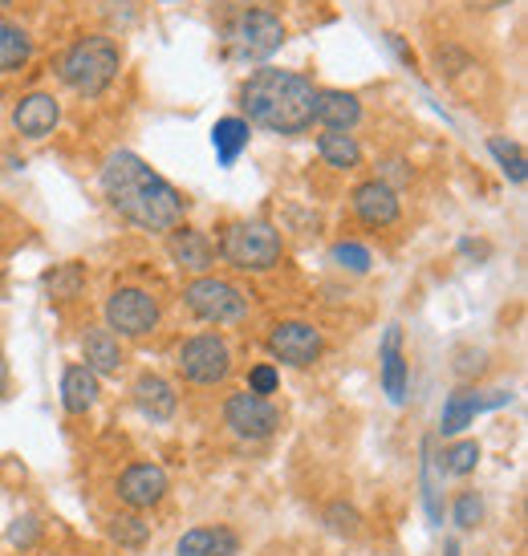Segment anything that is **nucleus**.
<instances>
[{"label":"nucleus","mask_w":528,"mask_h":556,"mask_svg":"<svg viewBox=\"0 0 528 556\" xmlns=\"http://www.w3.org/2000/svg\"><path fill=\"white\" fill-rule=\"evenodd\" d=\"M102 195L142 232H175L187 212L184 195L135 151H114L102 163Z\"/></svg>","instance_id":"nucleus-1"},{"label":"nucleus","mask_w":528,"mask_h":556,"mask_svg":"<svg viewBox=\"0 0 528 556\" xmlns=\"http://www.w3.org/2000/svg\"><path fill=\"white\" fill-rule=\"evenodd\" d=\"M313 102H317L313 81H305L301 74H289V70H273V65H261L240 90V106L249 114L244 123H256L273 135L310 130Z\"/></svg>","instance_id":"nucleus-2"},{"label":"nucleus","mask_w":528,"mask_h":556,"mask_svg":"<svg viewBox=\"0 0 528 556\" xmlns=\"http://www.w3.org/2000/svg\"><path fill=\"white\" fill-rule=\"evenodd\" d=\"M118 65H123V53L110 37H81L62 53L58 74L74 93L98 98V93L110 90V81L118 78Z\"/></svg>","instance_id":"nucleus-3"},{"label":"nucleus","mask_w":528,"mask_h":556,"mask_svg":"<svg viewBox=\"0 0 528 556\" xmlns=\"http://www.w3.org/2000/svg\"><path fill=\"white\" fill-rule=\"evenodd\" d=\"M219 256L240 268V273H268L277 268L280 256H285V244H280V232L273 224H228L224 236H219Z\"/></svg>","instance_id":"nucleus-4"},{"label":"nucleus","mask_w":528,"mask_h":556,"mask_svg":"<svg viewBox=\"0 0 528 556\" xmlns=\"http://www.w3.org/2000/svg\"><path fill=\"white\" fill-rule=\"evenodd\" d=\"M232 62H268L285 46V25L268 9H240L224 29Z\"/></svg>","instance_id":"nucleus-5"},{"label":"nucleus","mask_w":528,"mask_h":556,"mask_svg":"<svg viewBox=\"0 0 528 556\" xmlns=\"http://www.w3.org/2000/svg\"><path fill=\"white\" fill-rule=\"evenodd\" d=\"M184 301H187V309L208 325H232L249 317V293L236 289L232 280H219V277L191 280L184 289Z\"/></svg>","instance_id":"nucleus-6"},{"label":"nucleus","mask_w":528,"mask_h":556,"mask_svg":"<svg viewBox=\"0 0 528 556\" xmlns=\"http://www.w3.org/2000/svg\"><path fill=\"white\" fill-rule=\"evenodd\" d=\"M179 374L191 387H219L232 374V350L216 333H200L179 345Z\"/></svg>","instance_id":"nucleus-7"},{"label":"nucleus","mask_w":528,"mask_h":556,"mask_svg":"<svg viewBox=\"0 0 528 556\" xmlns=\"http://www.w3.org/2000/svg\"><path fill=\"white\" fill-rule=\"evenodd\" d=\"M159 325V301L147 289H114L106 296V329H118L123 338H147Z\"/></svg>","instance_id":"nucleus-8"},{"label":"nucleus","mask_w":528,"mask_h":556,"mask_svg":"<svg viewBox=\"0 0 528 556\" xmlns=\"http://www.w3.org/2000/svg\"><path fill=\"white\" fill-rule=\"evenodd\" d=\"M322 350H326V338L310 321H280L268 333V354L277 357V362H285V366H297V370L313 366L322 357Z\"/></svg>","instance_id":"nucleus-9"},{"label":"nucleus","mask_w":528,"mask_h":556,"mask_svg":"<svg viewBox=\"0 0 528 556\" xmlns=\"http://www.w3.org/2000/svg\"><path fill=\"white\" fill-rule=\"evenodd\" d=\"M224 422H228L232 434H240V439L261 443V439H268V434L280 427V410L268 399H261V394L240 390V394H232V399L224 402Z\"/></svg>","instance_id":"nucleus-10"},{"label":"nucleus","mask_w":528,"mask_h":556,"mask_svg":"<svg viewBox=\"0 0 528 556\" xmlns=\"http://www.w3.org/2000/svg\"><path fill=\"white\" fill-rule=\"evenodd\" d=\"M163 495H167V471L159 464H130L118 476V500L130 511L155 508Z\"/></svg>","instance_id":"nucleus-11"},{"label":"nucleus","mask_w":528,"mask_h":556,"mask_svg":"<svg viewBox=\"0 0 528 556\" xmlns=\"http://www.w3.org/2000/svg\"><path fill=\"white\" fill-rule=\"evenodd\" d=\"M354 212L370 228H390L399 219V191L387 179H366L354 187Z\"/></svg>","instance_id":"nucleus-12"},{"label":"nucleus","mask_w":528,"mask_h":556,"mask_svg":"<svg viewBox=\"0 0 528 556\" xmlns=\"http://www.w3.org/2000/svg\"><path fill=\"white\" fill-rule=\"evenodd\" d=\"M58 123H62V106H58L53 93H25L13 106V126L16 135H25V139H46V135H53Z\"/></svg>","instance_id":"nucleus-13"},{"label":"nucleus","mask_w":528,"mask_h":556,"mask_svg":"<svg viewBox=\"0 0 528 556\" xmlns=\"http://www.w3.org/2000/svg\"><path fill=\"white\" fill-rule=\"evenodd\" d=\"M378 370H382V390L394 406L406 402V387H411V374H406V357H403V333L399 325H390L382 333V345H378Z\"/></svg>","instance_id":"nucleus-14"},{"label":"nucleus","mask_w":528,"mask_h":556,"mask_svg":"<svg viewBox=\"0 0 528 556\" xmlns=\"http://www.w3.org/2000/svg\"><path fill=\"white\" fill-rule=\"evenodd\" d=\"M513 399V394H504L496 390L492 399H480L476 390H455L448 402H443V415H439V434H460L464 427L476 422L480 410H492V406H504V402Z\"/></svg>","instance_id":"nucleus-15"},{"label":"nucleus","mask_w":528,"mask_h":556,"mask_svg":"<svg viewBox=\"0 0 528 556\" xmlns=\"http://www.w3.org/2000/svg\"><path fill=\"white\" fill-rule=\"evenodd\" d=\"M167 252H172V261L187 273H203L208 277V268L216 264V244L200 232V228H175L172 240H167Z\"/></svg>","instance_id":"nucleus-16"},{"label":"nucleus","mask_w":528,"mask_h":556,"mask_svg":"<svg viewBox=\"0 0 528 556\" xmlns=\"http://www.w3.org/2000/svg\"><path fill=\"white\" fill-rule=\"evenodd\" d=\"M130 394H135L139 410L151 418V422H167V418L175 415V406H179L172 382H167V378H159V374H139Z\"/></svg>","instance_id":"nucleus-17"},{"label":"nucleus","mask_w":528,"mask_h":556,"mask_svg":"<svg viewBox=\"0 0 528 556\" xmlns=\"http://www.w3.org/2000/svg\"><path fill=\"white\" fill-rule=\"evenodd\" d=\"M313 118L326 130H354L357 118H362V102L345 90H322L313 102Z\"/></svg>","instance_id":"nucleus-18"},{"label":"nucleus","mask_w":528,"mask_h":556,"mask_svg":"<svg viewBox=\"0 0 528 556\" xmlns=\"http://www.w3.org/2000/svg\"><path fill=\"white\" fill-rule=\"evenodd\" d=\"M81 354H86L90 374H118V366H123V350H118V338L110 329H90L81 341Z\"/></svg>","instance_id":"nucleus-19"},{"label":"nucleus","mask_w":528,"mask_h":556,"mask_svg":"<svg viewBox=\"0 0 528 556\" xmlns=\"http://www.w3.org/2000/svg\"><path fill=\"white\" fill-rule=\"evenodd\" d=\"M93 402H98V374L86 366H70L62 374V406L70 415H86Z\"/></svg>","instance_id":"nucleus-20"},{"label":"nucleus","mask_w":528,"mask_h":556,"mask_svg":"<svg viewBox=\"0 0 528 556\" xmlns=\"http://www.w3.org/2000/svg\"><path fill=\"white\" fill-rule=\"evenodd\" d=\"M249 123L244 118H219L216 126H212V147H216V159L219 167H232L236 159H240V151L249 147Z\"/></svg>","instance_id":"nucleus-21"},{"label":"nucleus","mask_w":528,"mask_h":556,"mask_svg":"<svg viewBox=\"0 0 528 556\" xmlns=\"http://www.w3.org/2000/svg\"><path fill=\"white\" fill-rule=\"evenodd\" d=\"M317 151H322V159H326L329 167L338 170H354L362 163V147H357V139L350 130H326L317 139Z\"/></svg>","instance_id":"nucleus-22"},{"label":"nucleus","mask_w":528,"mask_h":556,"mask_svg":"<svg viewBox=\"0 0 528 556\" xmlns=\"http://www.w3.org/2000/svg\"><path fill=\"white\" fill-rule=\"evenodd\" d=\"M29 53H33V41L25 37V29L0 16V74H16L21 65L29 62Z\"/></svg>","instance_id":"nucleus-23"},{"label":"nucleus","mask_w":528,"mask_h":556,"mask_svg":"<svg viewBox=\"0 0 528 556\" xmlns=\"http://www.w3.org/2000/svg\"><path fill=\"white\" fill-rule=\"evenodd\" d=\"M41 285H46V293L53 296V301H74V296L81 293V285H86V268H81V264H74V261L53 264Z\"/></svg>","instance_id":"nucleus-24"},{"label":"nucleus","mask_w":528,"mask_h":556,"mask_svg":"<svg viewBox=\"0 0 528 556\" xmlns=\"http://www.w3.org/2000/svg\"><path fill=\"white\" fill-rule=\"evenodd\" d=\"M423 508H427V520L431 525H443V500H439V479H436V443L423 439Z\"/></svg>","instance_id":"nucleus-25"},{"label":"nucleus","mask_w":528,"mask_h":556,"mask_svg":"<svg viewBox=\"0 0 528 556\" xmlns=\"http://www.w3.org/2000/svg\"><path fill=\"white\" fill-rule=\"evenodd\" d=\"M488 151H492V159H496L500 170H504L513 184H525V179H528V163H525V151H520V142L496 135V139H488Z\"/></svg>","instance_id":"nucleus-26"},{"label":"nucleus","mask_w":528,"mask_h":556,"mask_svg":"<svg viewBox=\"0 0 528 556\" xmlns=\"http://www.w3.org/2000/svg\"><path fill=\"white\" fill-rule=\"evenodd\" d=\"M476 464H480V443H476V439H460V443H451V447L439 455L443 476H472Z\"/></svg>","instance_id":"nucleus-27"},{"label":"nucleus","mask_w":528,"mask_h":556,"mask_svg":"<svg viewBox=\"0 0 528 556\" xmlns=\"http://www.w3.org/2000/svg\"><path fill=\"white\" fill-rule=\"evenodd\" d=\"M110 536L123 544V548H142V544L151 541V525L142 520L139 511H126V516L110 520Z\"/></svg>","instance_id":"nucleus-28"},{"label":"nucleus","mask_w":528,"mask_h":556,"mask_svg":"<svg viewBox=\"0 0 528 556\" xmlns=\"http://www.w3.org/2000/svg\"><path fill=\"white\" fill-rule=\"evenodd\" d=\"M326 525L334 528L338 536H357V532H362V516H357L350 504H342V500H338V504H329V508H326Z\"/></svg>","instance_id":"nucleus-29"},{"label":"nucleus","mask_w":528,"mask_h":556,"mask_svg":"<svg viewBox=\"0 0 528 556\" xmlns=\"http://www.w3.org/2000/svg\"><path fill=\"white\" fill-rule=\"evenodd\" d=\"M334 261L342 264V268H350V273H370V252L362 244H354V240H345V244H334Z\"/></svg>","instance_id":"nucleus-30"},{"label":"nucleus","mask_w":528,"mask_h":556,"mask_svg":"<svg viewBox=\"0 0 528 556\" xmlns=\"http://www.w3.org/2000/svg\"><path fill=\"white\" fill-rule=\"evenodd\" d=\"M203 556H240V536L232 528H212L208 532V544H203Z\"/></svg>","instance_id":"nucleus-31"},{"label":"nucleus","mask_w":528,"mask_h":556,"mask_svg":"<svg viewBox=\"0 0 528 556\" xmlns=\"http://www.w3.org/2000/svg\"><path fill=\"white\" fill-rule=\"evenodd\" d=\"M483 520V500L480 492H464L455 500V525L460 528H476Z\"/></svg>","instance_id":"nucleus-32"},{"label":"nucleus","mask_w":528,"mask_h":556,"mask_svg":"<svg viewBox=\"0 0 528 556\" xmlns=\"http://www.w3.org/2000/svg\"><path fill=\"white\" fill-rule=\"evenodd\" d=\"M277 387H280L277 366H252V374H249V394H261V399H268V394H277Z\"/></svg>","instance_id":"nucleus-33"},{"label":"nucleus","mask_w":528,"mask_h":556,"mask_svg":"<svg viewBox=\"0 0 528 556\" xmlns=\"http://www.w3.org/2000/svg\"><path fill=\"white\" fill-rule=\"evenodd\" d=\"M37 541H41V525H37L33 516L13 520V528H9V544H16V548H33Z\"/></svg>","instance_id":"nucleus-34"},{"label":"nucleus","mask_w":528,"mask_h":556,"mask_svg":"<svg viewBox=\"0 0 528 556\" xmlns=\"http://www.w3.org/2000/svg\"><path fill=\"white\" fill-rule=\"evenodd\" d=\"M208 532H212V528H191V532H184V536H179V544H175V553H179V556H203Z\"/></svg>","instance_id":"nucleus-35"},{"label":"nucleus","mask_w":528,"mask_h":556,"mask_svg":"<svg viewBox=\"0 0 528 556\" xmlns=\"http://www.w3.org/2000/svg\"><path fill=\"white\" fill-rule=\"evenodd\" d=\"M483 370V354H472V350H460V362H455V374H480Z\"/></svg>","instance_id":"nucleus-36"},{"label":"nucleus","mask_w":528,"mask_h":556,"mask_svg":"<svg viewBox=\"0 0 528 556\" xmlns=\"http://www.w3.org/2000/svg\"><path fill=\"white\" fill-rule=\"evenodd\" d=\"M387 41H390V49L399 53V62H403L406 70H415V53H411V49L403 46V37H399V33H387Z\"/></svg>","instance_id":"nucleus-37"},{"label":"nucleus","mask_w":528,"mask_h":556,"mask_svg":"<svg viewBox=\"0 0 528 556\" xmlns=\"http://www.w3.org/2000/svg\"><path fill=\"white\" fill-rule=\"evenodd\" d=\"M9 394V362H4V354H0V399Z\"/></svg>","instance_id":"nucleus-38"},{"label":"nucleus","mask_w":528,"mask_h":556,"mask_svg":"<svg viewBox=\"0 0 528 556\" xmlns=\"http://www.w3.org/2000/svg\"><path fill=\"white\" fill-rule=\"evenodd\" d=\"M467 4H476V9H500V4H508V0H467Z\"/></svg>","instance_id":"nucleus-39"},{"label":"nucleus","mask_w":528,"mask_h":556,"mask_svg":"<svg viewBox=\"0 0 528 556\" xmlns=\"http://www.w3.org/2000/svg\"><path fill=\"white\" fill-rule=\"evenodd\" d=\"M443 556H460V544H455V541H448V548H443Z\"/></svg>","instance_id":"nucleus-40"},{"label":"nucleus","mask_w":528,"mask_h":556,"mask_svg":"<svg viewBox=\"0 0 528 556\" xmlns=\"http://www.w3.org/2000/svg\"><path fill=\"white\" fill-rule=\"evenodd\" d=\"M9 4H13V0H0V9H9Z\"/></svg>","instance_id":"nucleus-41"},{"label":"nucleus","mask_w":528,"mask_h":556,"mask_svg":"<svg viewBox=\"0 0 528 556\" xmlns=\"http://www.w3.org/2000/svg\"><path fill=\"white\" fill-rule=\"evenodd\" d=\"M163 4H172V0H163Z\"/></svg>","instance_id":"nucleus-42"}]
</instances>
